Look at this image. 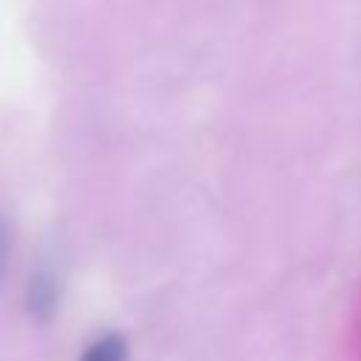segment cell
<instances>
[{"mask_svg":"<svg viewBox=\"0 0 361 361\" xmlns=\"http://www.w3.org/2000/svg\"><path fill=\"white\" fill-rule=\"evenodd\" d=\"M79 361H127V341L118 333H104L85 347Z\"/></svg>","mask_w":361,"mask_h":361,"instance_id":"obj_2","label":"cell"},{"mask_svg":"<svg viewBox=\"0 0 361 361\" xmlns=\"http://www.w3.org/2000/svg\"><path fill=\"white\" fill-rule=\"evenodd\" d=\"M59 307V279L51 268H37L25 285V310L31 322L48 324Z\"/></svg>","mask_w":361,"mask_h":361,"instance_id":"obj_1","label":"cell"},{"mask_svg":"<svg viewBox=\"0 0 361 361\" xmlns=\"http://www.w3.org/2000/svg\"><path fill=\"white\" fill-rule=\"evenodd\" d=\"M6 259H8V228L0 220V282H3V274H6Z\"/></svg>","mask_w":361,"mask_h":361,"instance_id":"obj_3","label":"cell"}]
</instances>
